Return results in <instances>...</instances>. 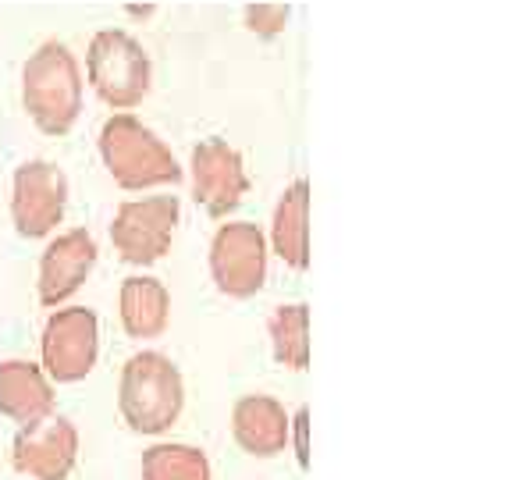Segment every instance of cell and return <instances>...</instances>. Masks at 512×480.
Wrapping results in <instances>:
<instances>
[{
    "label": "cell",
    "mask_w": 512,
    "mask_h": 480,
    "mask_svg": "<svg viewBox=\"0 0 512 480\" xmlns=\"http://www.w3.org/2000/svg\"><path fill=\"white\" fill-rule=\"evenodd\" d=\"M271 349L274 360L296 374L310 367V306L285 303L271 313Z\"/></svg>",
    "instance_id": "2e32d148"
},
{
    "label": "cell",
    "mask_w": 512,
    "mask_h": 480,
    "mask_svg": "<svg viewBox=\"0 0 512 480\" xmlns=\"http://www.w3.org/2000/svg\"><path fill=\"white\" fill-rule=\"evenodd\" d=\"M232 434L246 456L274 459L292 441V416L271 395H242L232 409Z\"/></svg>",
    "instance_id": "4fadbf2b"
},
{
    "label": "cell",
    "mask_w": 512,
    "mask_h": 480,
    "mask_svg": "<svg viewBox=\"0 0 512 480\" xmlns=\"http://www.w3.org/2000/svg\"><path fill=\"white\" fill-rule=\"evenodd\" d=\"M68 207V178L50 160H25L15 171L11 185V217H15L18 235L25 239H43L64 221Z\"/></svg>",
    "instance_id": "ba28073f"
},
{
    "label": "cell",
    "mask_w": 512,
    "mask_h": 480,
    "mask_svg": "<svg viewBox=\"0 0 512 480\" xmlns=\"http://www.w3.org/2000/svg\"><path fill=\"white\" fill-rule=\"evenodd\" d=\"M89 82L107 107H136L150 93V54L125 29H100L89 43Z\"/></svg>",
    "instance_id": "277c9868"
},
{
    "label": "cell",
    "mask_w": 512,
    "mask_h": 480,
    "mask_svg": "<svg viewBox=\"0 0 512 480\" xmlns=\"http://www.w3.org/2000/svg\"><path fill=\"white\" fill-rule=\"evenodd\" d=\"M306 431H310V413L299 409L296 420H292V434H296V452H299V466H310V441H306Z\"/></svg>",
    "instance_id": "d6986e66"
},
{
    "label": "cell",
    "mask_w": 512,
    "mask_h": 480,
    "mask_svg": "<svg viewBox=\"0 0 512 480\" xmlns=\"http://www.w3.org/2000/svg\"><path fill=\"white\" fill-rule=\"evenodd\" d=\"M271 246L292 271L310 267V182L296 178L281 192L271 221Z\"/></svg>",
    "instance_id": "5bb4252c"
},
{
    "label": "cell",
    "mask_w": 512,
    "mask_h": 480,
    "mask_svg": "<svg viewBox=\"0 0 512 480\" xmlns=\"http://www.w3.org/2000/svg\"><path fill=\"white\" fill-rule=\"evenodd\" d=\"M178 196H143V200H125L111 221V242L125 264H157L171 249L178 228Z\"/></svg>",
    "instance_id": "5b68a950"
},
{
    "label": "cell",
    "mask_w": 512,
    "mask_h": 480,
    "mask_svg": "<svg viewBox=\"0 0 512 480\" xmlns=\"http://www.w3.org/2000/svg\"><path fill=\"white\" fill-rule=\"evenodd\" d=\"M210 274L232 299H249L267 278V239L253 221H228L210 242Z\"/></svg>",
    "instance_id": "52a82bcc"
},
{
    "label": "cell",
    "mask_w": 512,
    "mask_h": 480,
    "mask_svg": "<svg viewBox=\"0 0 512 480\" xmlns=\"http://www.w3.org/2000/svg\"><path fill=\"white\" fill-rule=\"evenodd\" d=\"M246 22H249V29L260 32V36H274V32L285 29L288 8H281V4H256V8L246 11Z\"/></svg>",
    "instance_id": "ac0fdd59"
},
{
    "label": "cell",
    "mask_w": 512,
    "mask_h": 480,
    "mask_svg": "<svg viewBox=\"0 0 512 480\" xmlns=\"http://www.w3.org/2000/svg\"><path fill=\"white\" fill-rule=\"evenodd\" d=\"M96 267V239L86 228H72V232L57 235L40 260V303L57 306L86 285V278Z\"/></svg>",
    "instance_id": "8fae6325"
},
{
    "label": "cell",
    "mask_w": 512,
    "mask_h": 480,
    "mask_svg": "<svg viewBox=\"0 0 512 480\" xmlns=\"http://www.w3.org/2000/svg\"><path fill=\"white\" fill-rule=\"evenodd\" d=\"M100 157L121 189H157L182 182V164L164 139L146 128L136 114H114L100 128Z\"/></svg>",
    "instance_id": "3957f363"
},
{
    "label": "cell",
    "mask_w": 512,
    "mask_h": 480,
    "mask_svg": "<svg viewBox=\"0 0 512 480\" xmlns=\"http://www.w3.org/2000/svg\"><path fill=\"white\" fill-rule=\"evenodd\" d=\"M22 104L29 118L47 136L72 132L82 111V72L75 54L64 43L47 40L25 61Z\"/></svg>",
    "instance_id": "7a4b0ae2"
},
{
    "label": "cell",
    "mask_w": 512,
    "mask_h": 480,
    "mask_svg": "<svg viewBox=\"0 0 512 480\" xmlns=\"http://www.w3.org/2000/svg\"><path fill=\"white\" fill-rule=\"evenodd\" d=\"M57 409L54 381L43 374V367L29 360L0 363V413L15 420L18 431H32L43 420H50Z\"/></svg>",
    "instance_id": "7c38bea8"
},
{
    "label": "cell",
    "mask_w": 512,
    "mask_h": 480,
    "mask_svg": "<svg viewBox=\"0 0 512 480\" xmlns=\"http://www.w3.org/2000/svg\"><path fill=\"white\" fill-rule=\"evenodd\" d=\"M43 374L57 384H75L89 377L100 356V320L86 306L54 310L43 328Z\"/></svg>",
    "instance_id": "8992f818"
},
{
    "label": "cell",
    "mask_w": 512,
    "mask_h": 480,
    "mask_svg": "<svg viewBox=\"0 0 512 480\" xmlns=\"http://www.w3.org/2000/svg\"><path fill=\"white\" fill-rule=\"evenodd\" d=\"M192 196L210 217H228L249 192L242 153L224 139H203L192 150Z\"/></svg>",
    "instance_id": "9c48e42d"
},
{
    "label": "cell",
    "mask_w": 512,
    "mask_h": 480,
    "mask_svg": "<svg viewBox=\"0 0 512 480\" xmlns=\"http://www.w3.org/2000/svg\"><path fill=\"white\" fill-rule=\"evenodd\" d=\"M11 463L32 480H68L79 463V431L68 416H50L32 431H18Z\"/></svg>",
    "instance_id": "30bf717a"
},
{
    "label": "cell",
    "mask_w": 512,
    "mask_h": 480,
    "mask_svg": "<svg viewBox=\"0 0 512 480\" xmlns=\"http://www.w3.org/2000/svg\"><path fill=\"white\" fill-rule=\"evenodd\" d=\"M121 328L128 338H157L168 331L171 320V292L160 278L132 274L121 281Z\"/></svg>",
    "instance_id": "9a60e30c"
},
{
    "label": "cell",
    "mask_w": 512,
    "mask_h": 480,
    "mask_svg": "<svg viewBox=\"0 0 512 480\" xmlns=\"http://www.w3.org/2000/svg\"><path fill=\"white\" fill-rule=\"evenodd\" d=\"M143 480H214V470L203 448L160 441L143 452Z\"/></svg>",
    "instance_id": "e0dca14e"
},
{
    "label": "cell",
    "mask_w": 512,
    "mask_h": 480,
    "mask_svg": "<svg viewBox=\"0 0 512 480\" xmlns=\"http://www.w3.org/2000/svg\"><path fill=\"white\" fill-rule=\"evenodd\" d=\"M118 409L136 434L157 438V434L171 431L185 409L182 370L164 352H136L121 367Z\"/></svg>",
    "instance_id": "6da1fadb"
}]
</instances>
